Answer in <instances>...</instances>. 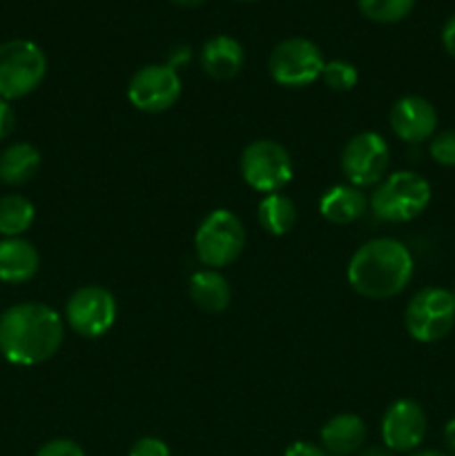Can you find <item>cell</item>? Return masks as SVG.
<instances>
[{
	"instance_id": "6da1fadb",
	"label": "cell",
	"mask_w": 455,
	"mask_h": 456,
	"mask_svg": "<svg viewBox=\"0 0 455 456\" xmlns=\"http://www.w3.org/2000/svg\"><path fill=\"white\" fill-rule=\"evenodd\" d=\"M65 323L45 303H18L0 316V354L13 365H40L62 346Z\"/></svg>"
},
{
	"instance_id": "7a4b0ae2",
	"label": "cell",
	"mask_w": 455,
	"mask_h": 456,
	"mask_svg": "<svg viewBox=\"0 0 455 456\" xmlns=\"http://www.w3.org/2000/svg\"><path fill=\"white\" fill-rule=\"evenodd\" d=\"M413 254L395 239H373L348 261V283L357 294L384 301L404 292L413 279Z\"/></svg>"
},
{
	"instance_id": "3957f363",
	"label": "cell",
	"mask_w": 455,
	"mask_h": 456,
	"mask_svg": "<svg viewBox=\"0 0 455 456\" xmlns=\"http://www.w3.org/2000/svg\"><path fill=\"white\" fill-rule=\"evenodd\" d=\"M431 203V185L415 172H395L377 183L370 196V209L386 223H409Z\"/></svg>"
},
{
	"instance_id": "277c9868",
	"label": "cell",
	"mask_w": 455,
	"mask_h": 456,
	"mask_svg": "<svg viewBox=\"0 0 455 456\" xmlns=\"http://www.w3.org/2000/svg\"><path fill=\"white\" fill-rule=\"evenodd\" d=\"M47 74V56L25 38L0 45V98L16 101L34 92Z\"/></svg>"
},
{
	"instance_id": "5b68a950",
	"label": "cell",
	"mask_w": 455,
	"mask_h": 456,
	"mask_svg": "<svg viewBox=\"0 0 455 456\" xmlns=\"http://www.w3.org/2000/svg\"><path fill=\"white\" fill-rule=\"evenodd\" d=\"M245 248V230L241 218L230 209H214L201 221L194 234L196 256L210 270H219L241 256Z\"/></svg>"
},
{
	"instance_id": "8992f818",
	"label": "cell",
	"mask_w": 455,
	"mask_h": 456,
	"mask_svg": "<svg viewBox=\"0 0 455 456\" xmlns=\"http://www.w3.org/2000/svg\"><path fill=\"white\" fill-rule=\"evenodd\" d=\"M406 332L419 343H437L455 328V298L451 289L424 288L404 312Z\"/></svg>"
},
{
	"instance_id": "52a82bcc",
	"label": "cell",
	"mask_w": 455,
	"mask_h": 456,
	"mask_svg": "<svg viewBox=\"0 0 455 456\" xmlns=\"http://www.w3.org/2000/svg\"><path fill=\"white\" fill-rule=\"evenodd\" d=\"M294 165L288 150L270 138L250 142L241 154V176L261 194L281 191L293 181Z\"/></svg>"
},
{
	"instance_id": "ba28073f",
	"label": "cell",
	"mask_w": 455,
	"mask_h": 456,
	"mask_svg": "<svg viewBox=\"0 0 455 456\" xmlns=\"http://www.w3.org/2000/svg\"><path fill=\"white\" fill-rule=\"evenodd\" d=\"M326 61L321 49L308 38H285L270 52L268 69L272 80L281 87H308L321 78Z\"/></svg>"
},
{
	"instance_id": "9c48e42d",
	"label": "cell",
	"mask_w": 455,
	"mask_h": 456,
	"mask_svg": "<svg viewBox=\"0 0 455 456\" xmlns=\"http://www.w3.org/2000/svg\"><path fill=\"white\" fill-rule=\"evenodd\" d=\"M391 150L377 132H361L352 136L342 150V172L352 187L377 185L386 178Z\"/></svg>"
},
{
	"instance_id": "30bf717a",
	"label": "cell",
	"mask_w": 455,
	"mask_h": 456,
	"mask_svg": "<svg viewBox=\"0 0 455 456\" xmlns=\"http://www.w3.org/2000/svg\"><path fill=\"white\" fill-rule=\"evenodd\" d=\"M116 298L101 285H85L70 297L65 305L67 325L79 337L98 338L112 330L116 321Z\"/></svg>"
},
{
	"instance_id": "8fae6325",
	"label": "cell",
	"mask_w": 455,
	"mask_h": 456,
	"mask_svg": "<svg viewBox=\"0 0 455 456\" xmlns=\"http://www.w3.org/2000/svg\"><path fill=\"white\" fill-rule=\"evenodd\" d=\"M181 96V78L170 65H145L132 76L128 85V98L136 110L147 114H161L177 105Z\"/></svg>"
},
{
	"instance_id": "7c38bea8",
	"label": "cell",
	"mask_w": 455,
	"mask_h": 456,
	"mask_svg": "<svg viewBox=\"0 0 455 456\" xmlns=\"http://www.w3.org/2000/svg\"><path fill=\"white\" fill-rule=\"evenodd\" d=\"M426 412L413 399H397L382 419V441L393 452H415L426 436Z\"/></svg>"
},
{
	"instance_id": "4fadbf2b",
	"label": "cell",
	"mask_w": 455,
	"mask_h": 456,
	"mask_svg": "<svg viewBox=\"0 0 455 456\" xmlns=\"http://www.w3.org/2000/svg\"><path fill=\"white\" fill-rule=\"evenodd\" d=\"M391 129L400 141L422 142L433 138L437 129V111L426 98L401 96L391 107Z\"/></svg>"
},
{
	"instance_id": "5bb4252c",
	"label": "cell",
	"mask_w": 455,
	"mask_h": 456,
	"mask_svg": "<svg viewBox=\"0 0 455 456\" xmlns=\"http://www.w3.org/2000/svg\"><path fill=\"white\" fill-rule=\"evenodd\" d=\"M245 52L232 36H214L201 49V67L214 80H230L244 69Z\"/></svg>"
},
{
	"instance_id": "9a60e30c",
	"label": "cell",
	"mask_w": 455,
	"mask_h": 456,
	"mask_svg": "<svg viewBox=\"0 0 455 456\" xmlns=\"http://www.w3.org/2000/svg\"><path fill=\"white\" fill-rule=\"evenodd\" d=\"M366 423L357 414H337L321 428V448L330 456H351L366 444Z\"/></svg>"
},
{
	"instance_id": "2e32d148",
	"label": "cell",
	"mask_w": 455,
	"mask_h": 456,
	"mask_svg": "<svg viewBox=\"0 0 455 456\" xmlns=\"http://www.w3.org/2000/svg\"><path fill=\"white\" fill-rule=\"evenodd\" d=\"M38 267V249L29 240L21 239V236L0 240V281L25 283V281L34 279Z\"/></svg>"
},
{
	"instance_id": "e0dca14e",
	"label": "cell",
	"mask_w": 455,
	"mask_h": 456,
	"mask_svg": "<svg viewBox=\"0 0 455 456\" xmlns=\"http://www.w3.org/2000/svg\"><path fill=\"white\" fill-rule=\"evenodd\" d=\"M368 209V199L360 187L335 185L321 196L319 212L333 225H351Z\"/></svg>"
},
{
	"instance_id": "ac0fdd59",
	"label": "cell",
	"mask_w": 455,
	"mask_h": 456,
	"mask_svg": "<svg viewBox=\"0 0 455 456\" xmlns=\"http://www.w3.org/2000/svg\"><path fill=\"white\" fill-rule=\"evenodd\" d=\"M187 292H190L192 303L199 310L210 312V314H219V312L226 310L232 298V289L226 276L217 270H210V267L190 276Z\"/></svg>"
},
{
	"instance_id": "d6986e66",
	"label": "cell",
	"mask_w": 455,
	"mask_h": 456,
	"mask_svg": "<svg viewBox=\"0 0 455 456\" xmlns=\"http://www.w3.org/2000/svg\"><path fill=\"white\" fill-rule=\"evenodd\" d=\"M38 169L40 151L31 142H13L0 154V181L4 185H25Z\"/></svg>"
},
{
	"instance_id": "ffe728a7",
	"label": "cell",
	"mask_w": 455,
	"mask_h": 456,
	"mask_svg": "<svg viewBox=\"0 0 455 456\" xmlns=\"http://www.w3.org/2000/svg\"><path fill=\"white\" fill-rule=\"evenodd\" d=\"M259 225L272 236H284L297 223V208H294L293 199H288L281 191L263 196L261 203L257 208Z\"/></svg>"
},
{
	"instance_id": "44dd1931",
	"label": "cell",
	"mask_w": 455,
	"mask_h": 456,
	"mask_svg": "<svg viewBox=\"0 0 455 456\" xmlns=\"http://www.w3.org/2000/svg\"><path fill=\"white\" fill-rule=\"evenodd\" d=\"M36 218L34 203L21 194H7L0 199V234L7 239L25 234Z\"/></svg>"
},
{
	"instance_id": "7402d4cb",
	"label": "cell",
	"mask_w": 455,
	"mask_h": 456,
	"mask_svg": "<svg viewBox=\"0 0 455 456\" xmlns=\"http://www.w3.org/2000/svg\"><path fill=\"white\" fill-rule=\"evenodd\" d=\"M361 16L379 25L400 22L413 12L415 0H357Z\"/></svg>"
},
{
	"instance_id": "603a6c76",
	"label": "cell",
	"mask_w": 455,
	"mask_h": 456,
	"mask_svg": "<svg viewBox=\"0 0 455 456\" xmlns=\"http://www.w3.org/2000/svg\"><path fill=\"white\" fill-rule=\"evenodd\" d=\"M321 80L328 85L333 92H351L360 80L357 67L348 61H330L321 69Z\"/></svg>"
},
{
	"instance_id": "cb8c5ba5",
	"label": "cell",
	"mask_w": 455,
	"mask_h": 456,
	"mask_svg": "<svg viewBox=\"0 0 455 456\" xmlns=\"http://www.w3.org/2000/svg\"><path fill=\"white\" fill-rule=\"evenodd\" d=\"M428 154L437 165L444 167H455V129H446L433 136L428 145Z\"/></svg>"
},
{
	"instance_id": "d4e9b609",
	"label": "cell",
	"mask_w": 455,
	"mask_h": 456,
	"mask_svg": "<svg viewBox=\"0 0 455 456\" xmlns=\"http://www.w3.org/2000/svg\"><path fill=\"white\" fill-rule=\"evenodd\" d=\"M36 456H87V454H85V450L80 448L76 441L54 439V441H47V444L36 452Z\"/></svg>"
},
{
	"instance_id": "484cf974",
	"label": "cell",
	"mask_w": 455,
	"mask_h": 456,
	"mask_svg": "<svg viewBox=\"0 0 455 456\" xmlns=\"http://www.w3.org/2000/svg\"><path fill=\"white\" fill-rule=\"evenodd\" d=\"M128 456H172L170 448L165 445V441L156 439V436H143V439L134 441V445L129 448Z\"/></svg>"
},
{
	"instance_id": "4316f807",
	"label": "cell",
	"mask_w": 455,
	"mask_h": 456,
	"mask_svg": "<svg viewBox=\"0 0 455 456\" xmlns=\"http://www.w3.org/2000/svg\"><path fill=\"white\" fill-rule=\"evenodd\" d=\"M13 127H16V111L9 105V101L0 98V141L12 136Z\"/></svg>"
},
{
	"instance_id": "83f0119b",
	"label": "cell",
	"mask_w": 455,
	"mask_h": 456,
	"mask_svg": "<svg viewBox=\"0 0 455 456\" xmlns=\"http://www.w3.org/2000/svg\"><path fill=\"white\" fill-rule=\"evenodd\" d=\"M284 456H330L321 445L310 444V441H294L293 445H288Z\"/></svg>"
},
{
	"instance_id": "f1b7e54d",
	"label": "cell",
	"mask_w": 455,
	"mask_h": 456,
	"mask_svg": "<svg viewBox=\"0 0 455 456\" xmlns=\"http://www.w3.org/2000/svg\"><path fill=\"white\" fill-rule=\"evenodd\" d=\"M442 45H444L446 53L455 58V13L446 20L444 29H442Z\"/></svg>"
},
{
	"instance_id": "f546056e",
	"label": "cell",
	"mask_w": 455,
	"mask_h": 456,
	"mask_svg": "<svg viewBox=\"0 0 455 456\" xmlns=\"http://www.w3.org/2000/svg\"><path fill=\"white\" fill-rule=\"evenodd\" d=\"M444 444L449 448V454L455 456V419H451L444 428Z\"/></svg>"
},
{
	"instance_id": "4dcf8cb0",
	"label": "cell",
	"mask_w": 455,
	"mask_h": 456,
	"mask_svg": "<svg viewBox=\"0 0 455 456\" xmlns=\"http://www.w3.org/2000/svg\"><path fill=\"white\" fill-rule=\"evenodd\" d=\"M357 456H395V452L388 450L386 445H370V448H364Z\"/></svg>"
},
{
	"instance_id": "1f68e13d",
	"label": "cell",
	"mask_w": 455,
	"mask_h": 456,
	"mask_svg": "<svg viewBox=\"0 0 455 456\" xmlns=\"http://www.w3.org/2000/svg\"><path fill=\"white\" fill-rule=\"evenodd\" d=\"M409 456H451V454L440 452V450H415V452H410Z\"/></svg>"
},
{
	"instance_id": "d6a6232c",
	"label": "cell",
	"mask_w": 455,
	"mask_h": 456,
	"mask_svg": "<svg viewBox=\"0 0 455 456\" xmlns=\"http://www.w3.org/2000/svg\"><path fill=\"white\" fill-rule=\"evenodd\" d=\"M172 3L178 4V7H199L205 0H172Z\"/></svg>"
},
{
	"instance_id": "836d02e7",
	"label": "cell",
	"mask_w": 455,
	"mask_h": 456,
	"mask_svg": "<svg viewBox=\"0 0 455 456\" xmlns=\"http://www.w3.org/2000/svg\"><path fill=\"white\" fill-rule=\"evenodd\" d=\"M239 3H254V0H239Z\"/></svg>"
},
{
	"instance_id": "e575fe53",
	"label": "cell",
	"mask_w": 455,
	"mask_h": 456,
	"mask_svg": "<svg viewBox=\"0 0 455 456\" xmlns=\"http://www.w3.org/2000/svg\"><path fill=\"white\" fill-rule=\"evenodd\" d=\"M453 298H455V288H453Z\"/></svg>"
}]
</instances>
